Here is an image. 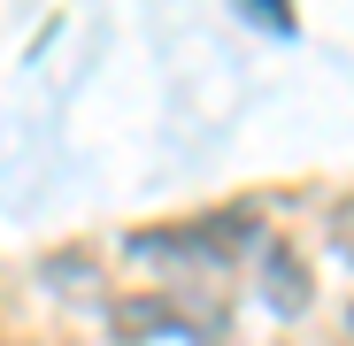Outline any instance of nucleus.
<instances>
[{"label": "nucleus", "mask_w": 354, "mask_h": 346, "mask_svg": "<svg viewBox=\"0 0 354 346\" xmlns=\"http://www.w3.org/2000/svg\"><path fill=\"white\" fill-rule=\"evenodd\" d=\"M239 247H254V208H231V215H193V223L139 231V239H131V254H147V262H231Z\"/></svg>", "instance_id": "1"}, {"label": "nucleus", "mask_w": 354, "mask_h": 346, "mask_svg": "<svg viewBox=\"0 0 354 346\" xmlns=\"http://www.w3.org/2000/svg\"><path fill=\"white\" fill-rule=\"evenodd\" d=\"M262 293H270V308H285V316H301L308 308V269H301V254L292 247H262Z\"/></svg>", "instance_id": "2"}, {"label": "nucleus", "mask_w": 354, "mask_h": 346, "mask_svg": "<svg viewBox=\"0 0 354 346\" xmlns=\"http://www.w3.org/2000/svg\"><path fill=\"white\" fill-rule=\"evenodd\" d=\"M331 239H339V254L354 262V193H346V200L331 208Z\"/></svg>", "instance_id": "3"}, {"label": "nucleus", "mask_w": 354, "mask_h": 346, "mask_svg": "<svg viewBox=\"0 0 354 346\" xmlns=\"http://www.w3.org/2000/svg\"><path fill=\"white\" fill-rule=\"evenodd\" d=\"M346 323H354V316H346Z\"/></svg>", "instance_id": "4"}]
</instances>
